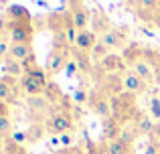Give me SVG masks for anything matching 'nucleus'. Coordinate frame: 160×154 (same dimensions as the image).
I'll return each mask as SVG.
<instances>
[{"label": "nucleus", "mask_w": 160, "mask_h": 154, "mask_svg": "<svg viewBox=\"0 0 160 154\" xmlns=\"http://www.w3.org/2000/svg\"><path fill=\"white\" fill-rule=\"evenodd\" d=\"M49 28L55 32V35H63L71 45H75V39H77L79 31L73 24V16H71V10H59L55 14L49 16Z\"/></svg>", "instance_id": "nucleus-1"}, {"label": "nucleus", "mask_w": 160, "mask_h": 154, "mask_svg": "<svg viewBox=\"0 0 160 154\" xmlns=\"http://www.w3.org/2000/svg\"><path fill=\"white\" fill-rule=\"evenodd\" d=\"M47 85H49L47 71H43L41 67L32 69V71L24 73V75L20 77V87L28 93V97H31V95H43L45 89H47Z\"/></svg>", "instance_id": "nucleus-2"}, {"label": "nucleus", "mask_w": 160, "mask_h": 154, "mask_svg": "<svg viewBox=\"0 0 160 154\" xmlns=\"http://www.w3.org/2000/svg\"><path fill=\"white\" fill-rule=\"evenodd\" d=\"M73 130V116L69 110H55L47 120V132L51 136H61Z\"/></svg>", "instance_id": "nucleus-3"}, {"label": "nucleus", "mask_w": 160, "mask_h": 154, "mask_svg": "<svg viewBox=\"0 0 160 154\" xmlns=\"http://www.w3.org/2000/svg\"><path fill=\"white\" fill-rule=\"evenodd\" d=\"M87 106H89V110L93 112L95 116H99V118L108 120L113 116V110H112V99L108 97L106 93H103L99 87H95V89L89 91V97H87Z\"/></svg>", "instance_id": "nucleus-4"}, {"label": "nucleus", "mask_w": 160, "mask_h": 154, "mask_svg": "<svg viewBox=\"0 0 160 154\" xmlns=\"http://www.w3.org/2000/svg\"><path fill=\"white\" fill-rule=\"evenodd\" d=\"M8 35H10L12 45H16V43H32V37H35L32 18L31 20H16V22H10V20H8Z\"/></svg>", "instance_id": "nucleus-5"}, {"label": "nucleus", "mask_w": 160, "mask_h": 154, "mask_svg": "<svg viewBox=\"0 0 160 154\" xmlns=\"http://www.w3.org/2000/svg\"><path fill=\"white\" fill-rule=\"evenodd\" d=\"M112 99V110H113V116L122 122V118H128L130 114L134 112L136 107V95L130 93V91H124V93L116 95V97H109Z\"/></svg>", "instance_id": "nucleus-6"}, {"label": "nucleus", "mask_w": 160, "mask_h": 154, "mask_svg": "<svg viewBox=\"0 0 160 154\" xmlns=\"http://www.w3.org/2000/svg\"><path fill=\"white\" fill-rule=\"evenodd\" d=\"M98 71H99V75H112V73L124 75V73L128 71V63L124 61V57H122V55L109 53L106 59H102L98 63Z\"/></svg>", "instance_id": "nucleus-7"}, {"label": "nucleus", "mask_w": 160, "mask_h": 154, "mask_svg": "<svg viewBox=\"0 0 160 154\" xmlns=\"http://www.w3.org/2000/svg\"><path fill=\"white\" fill-rule=\"evenodd\" d=\"M99 89L108 95V97H116V95L124 93V77L118 75V73H112V75H99Z\"/></svg>", "instance_id": "nucleus-8"}, {"label": "nucleus", "mask_w": 160, "mask_h": 154, "mask_svg": "<svg viewBox=\"0 0 160 154\" xmlns=\"http://www.w3.org/2000/svg\"><path fill=\"white\" fill-rule=\"evenodd\" d=\"M128 27H112L108 35L102 37V41L109 49H126L128 47Z\"/></svg>", "instance_id": "nucleus-9"}, {"label": "nucleus", "mask_w": 160, "mask_h": 154, "mask_svg": "<svg viewBox=\"0 0 160 154\" xmlns=\"http://www.w3.org/2000/svg\"><path fill=\"white\" fill-rule=\"evenodd\" d=\"M130 69H132L134 73H136L138 77L142 79V81L146 83V85H152L154 81H156V75H154V69H152V65L148 63V61H146V57L142 55V57H138L136 61H132V63H130Z\"/></svg>", "instance_id": "nucleus-10"}, {"label": "nucleus", "mask_w": 160, "mask_h": 154, "mask_svg": "<svg viewBox=\"0 0 160 154\" xmlns=\"http://www.w3.org/2000/svg\"><path fill=\"white\" fill-rule=\"evenodd\" d=\"M69 61H71L69 55L57 51V49H51V53H49V57H47L45 71H47L49 75H57V73L63 71V69H67V63H69Z\"/></svg>", "instance_id": "nucleus-11"}, {"label": "nucleus", "mask_w": 160, "mask_h": 154, "mask_svg": "<svg viewBox=\"0 0 160 154\" xmlns=\"http://www.w3.org/2000/svg\"><path fill=\"white\" fill-rule=\"evenodd\" d=\"M91 14L93 12L85 6V4H77V6H71V16H73V24L79 32L87 31L91 24Z\"/></svg>", "instance_id": "nucleus-12"}, {"label": "nucleus", "mask_w": 160, "mask_h": 154, "mask_svg": "<svg viewBox=\"0 0 160 154\" xmlns=\"http://www.w3.org/2000/svg\"><path fill=\"white\" fill-rule=\"evenodd\" d=\"M109 28H112V22H109V16L106 12L102 10V8H98V10H93V14H91V31L95 32V35H102L106 37L109 32Z\"/></svg>", "instance_id": "nucleus-13"}, {"label": "nucleus", "mask_w": 160, "mask_h": 154, "mask_svg": "<svg viewBox=\"0 0 160 154\" xmlns=\"http://www.w3.org/2000/svg\"><path fill=\"white\" fill-rule=\"evenodd\" d=\"M122 77H124V87H126V91H130V93H134V95L146 91V87H148L140 77L136 75V73L132 71V69H128V71H126Z\"/></svg>", "instance_id": "nucleus-14"}, {"label": "nucleus", "mask_w": 160, "mask_h": 154, "mask_svg": "<svg viewBox=\"0 0 160 154\" xmlns=\"http://www.w3.org/2000/svg\"><path fill=\"white\" fill-rule=\"evenodd\" d=\"M122 130H124V126H122V122L116 118V116L103 120V138H106V142L118 140V138H120V134H122Z\"/></svg>", "instance_id": "nucleus-15"}, {"label": "nucleus", "mask_w": 160, "mask_h": 154, "mask_svg": "<svg viewBox=\"0 0 160 154\" xmlns=\"http://www.w3.org/2000/svg\"><path fill=\"white\" fill-rule=\"evenodd\" d=\"M95 43H98V41H95V32L91 31V28H87V31H81V32L77 35L73 47L81 49V51L91 53V51H93V47H95Z\"/></svg>", "instance_id": "nucleus-16"}, {"label": "nucleus", "mask_w": 160, "mask_h": 154, "mask_svg": "<svg viewBox=\"0 0 160 154\" xmlns=\"http://www.w3.org/2000/svg\"><path fill=\"white\" fill-rule=\"evenodd\" d=\"M71 59L77 63L79 71H83V73H89L91 71V61H93V59H91V53L73 47V49H71Z\"/></svg>", "instance_id": "nucleus-17"}, {"label": "nucleus", "mask_w": 160, "mask_h": 154, "mask_svg": "<svg viewBox=\"0 0 160 154\" xmlns=\"http://www.w3.org/2000/svg\"><path fill=\"white\" fill-rule=\"evenodd\" d=\"M31 53H35V51H32V43H16V45L10 43V53H8V57L22 63Z\"/></svg>", "instance_id": "nucleus-18"}, {"label": "nucleus", "mask_w": 160, "mask_h": 154, "mask_svg": "<svg viewBox=\"0 0 160 154\" xmlns=\"http://www.w3.org/2000/svg\"><path fill=\"white\" fill-rule=\"evenodd\" d=\"M106 154H134V148L118 138L112 142H106Z\"/></svg>", "instance_id": "nucleus-19"}, {"label": "nucleus", "mask_w": 160, "mask_h": 154, "mask_svg": "<svg viewBox=\"0 0 160 154\" xmlns=\"http://www.w3.org/2000/svg\"><path fill=\"white\" fill-rule=\"evenodd\" d=\"M134 126H136V130H138L140 136H150L152 130H154V122L150 120V116H138Z\"/></svg>", "instance_id": "nucleus-20"}, {"label": "nucleus", "mask_w": 160, "mask_h": 154, "mask_svg": "<svg viewBox=\"0 0 160 154\" xmlns=\"http://www.w3.org/2000/svg\"><path fill=\"white\" fill-rule=\"evenodd\" d=\"M27 103H28V110L37 112V114H43V112L49 107V103H51V102H49L45 95H31Z\"/></svg>", "instance_id": "nucleus-21"}, {"label": "nucleus", "mask_w": 160, "mask_h": 154, "mask_svg": "<svg viewBox=\"0 0 160 154\" xmlns=\"http://www.w3.org/2000/svg\"><path fill=\"white\" fill-rule=\"evenodd\" d=\"M4 71H6V75H10V77H22L24 75V69H22V63L20 61H14V59H4Z\"/></svg>", "instance_id": "nucleus-22"}, {"label": "nucleus", "mask_w": 160, "mask_h": 154, "mask_svg": "<svg viewBox=\"0 0 160 154\" xmlns=\"http://www.w3.org/2000/svg\"><path fill=\"white\" fill-rule=\"evenodd\" d=\"M144 57L154 69V75H156V81H160V53L154 51V49H144Z\"/></svg>", "instance_id": "nucleus-23"}, {"label": "nucleus", "mask_w": 160, "mask_h": 154, "mask_svg": "<svg viewBox=\"0 0 160 154\" xmlns=\"http://www.w3.org/2000/svg\"><path fill=\"white\" fill-rule=\"evenodd\" d=\"M109 53H112V49H109L103 41H98V43H95V47H93V51H91V59H93L95 63H99L102 59H106Z\"/></svg>", "instance_id": "nucleus-24"}, {"label": "nucleus", "mask_w": 160, "mask_h": 154, "mask_svg": "<svg viewBox=\"0 0 160 154\" xmlns=\"http://www.w3.org/2000/svg\"><path fill=\"white\" fill-rule=\"evenodd\" d=\"M43 136H45V128L41 126V124H32V126L27 130V140H28V142H32V144L39 142Z\"/></svg>", "instance_id": "nucleus-25"}, {"label": "nucleus", "mask_w": 160, "mask_h": 154, "mask_svg": "<svg viewBox=\"0 0 160 154\" xmlns=\"http://www.w3.org/2000/svg\"><path fill=\"white\" fill-rule=\"evenodd\" d=\"M138 130H136V126H132V124H130V126H124V130H122V134H120V140H124L126 144H130V146H132L134 144V140L138 138Z\"/></svg>", "instance_id": "nucleus-26"}, {"label": "nucleus", "mask_w": 160, "mask_h": 154, "mask_svg": "<svg viewBox=\"0 0 160 154\" xmlns=\"http://www.w3.org/2000/svg\"><path fill=\"white\" fill-rule=\"evenodd\" d=\"M45 97L49 99V102H57V99H63V91H61V87L57 85V83H49L47 85V89H45Z\"/></svg>", "instance_id": "nucleus-27"}, {"label": "nucleus", "mask_w": 160, "mask_h": 154, "mask_svg": "<svg viewBox=\"0 0 160 154\" xmlns=\"http://www.w3.org/2000/svg\"><path fill=\"white\" fill-rule=\"evenodd\" d=\"M4 154H28L20 144H16L14 140H6V148H4Z\"/></svg>", "instance_id": "nucleus-28"}, {"label": "nucleus", "mask_w": 160, "mask_h": 154, "mask_svg": "<svg viewBox=\"0 0 160 154\" xmlns=\"http://www.w3.org/2000/svg\"><path fill=\"white\" fill-rule=\"evenodd\" d=\"M136 6L146 8V10H150V12H156L160 8V0H136Z\"/></svg>", "instance_id": "nucleus-29"}, {"label": "nucleus", "mask_w": 160, "mask_h": 154, "mask_svg": "<svg viewBox=\"0 0 160 154\" xmlns=\"http://www.w3.org/2000/svg\"><path fill=\"white\" fill-rule=\"evenodd\" d=\"M37 67H39V65H37V55L31 53V55L22 61V69H24V73H28V71H32V69H37Z\"/></svg>", "instance_id": "nucleus-30"}, {"label": "nucleus", "mask_w": 160, "mask_h": 154, "mask_svg": "<svg viewBox=\"0 0 160 154\" xmlns=\"http://www.w3.org/2000/svg\"><path fill=\"white\" fill-rule=\"evenodd\" d=\"M10 130H12V122H10V118H0V136L10 134Z\"/></svg>", "instance_id": "nucleus-31"}, {"label": "nucleus", "mask_w": 160, "mask_h": 154, "mask_svg": "<svg viewBox=\"0 0 160 154\" xmlns=\"http://www.w3.org/2000/svg\"><path fill=\"white\" fill-rule=\"evenodd\" d=\"M150 114H152L154 118L160 120V97H152V99H150Z\"/></svg>", "instance_id": "nucleus-32"}, {"label": "nucleus", "mask_w": 160, "mask_h": 154, "mask_svg": "<svg viewBox=\"0 0 160 154\" xmlns=\"http://www.w3.org/2000/svg\"><path fill=\"white\" fill-rule=\"evenodd\" d=\"M8 53H10V45H8L4 39H0V61L8 59Z\"/></svg>", "instance_id": "nucleus-33"}, {"label": "nucleus", "mask_w": 160, "mask_h": 154, "mask_svg": "<svg viewBox=\"0 0 160 154\" xmlns=\"http://www.w3.org/2000/svg\"><path fill=\"white\" fill-rule=\"evenodd\" d=\"M75 102L77 103H87V97H89V91H83V89H77L75 91Z\"/></svg>", "instance_id": "nucleus-34"}, {"label": "nucleus", "mask_w": 160, "mask_h": 154, "mask_svg": "<svg viewBox=\"0 0 160 154\" xmlns=\"http://www.w3.org/2000/svg\"><path fill=\"white\" fill-rule=\"evenodd\" d=\"M150 142H154V144L160 146V122L154 124V130H152V134H150Z\"/></svg>", "instance_id": "nucleus-35"}, {"label": "nucleus", "mask_w": 160, "mask_h": 154, "mask_svg": "<svg viewBox=\"0 0 160 154\" xmlns=\"http://www.w3.org/2000/svg\"><path fill=\"white\" fill-rule=\"evenodd\" d=\"M59 138H61V144H63V146L71 148V144H73V136H71V132H67V134H61Z\"/></svg>", "instance_id": "nucleus-36"}, {"label": "nucleus", "mask_w": 160, "mask_h": 154, "mask_svg": "<svg viewBox=\"0 0 160 154\" xmlns=\"http://www.w3.org/2000/svg\"><path fill=\"white\" fill-rule=\"evenodd\" d=\"M12 140H14L16 144L27 142V132H12Z\"/></svg>", "instance_id": "nucleus-37"}, {"label": "nucleus", "mask_w": 160, "mask_h": 154, "mask_svg": "<svg viewBox=\"0 0 160 154\" xmlns=\"http://www.w3.org/2000/svg\"><path fill=\"white\" fill-rule=\"evenodd\" d=\"M8 114H10V103L0 102V118H8Z\"/></svg>", "instance_id": "nucleus-38"}, {"label": "nucleus", "mask_w": 160, "mask_h": 154, "mask_svg": "<svg viewBox=\"0 0 160 154\" xmlns=\"http://www.w3.org/2000/svg\"><path fill=\"white\" fill-rule=\"evenodd\" d=\"M146 154H160V146L154 142H148L146 144Z\"/></svg>", "instance_id": "nucleus-39"}, {"label": "nucleus", "mask_w": 160, "mask_h": 154, "mask_svg": "<svg viewBox=\"0 0 160 154\" xmlns=\"http://www.w3.org/2000/svg\"><path fill=\"white\" fill-rule=\"evenodd\" d=\"M77 69H79V67H77V63H75V61H73V59H71V61H69V63H67V69H65V71H67V75H69V77H71V75H73V73H75V71H77Z\"/></svg>", "instance_id": "nucleus-40"}, {"label": "nucleus", "mask_w": 160, "mask_h": 154, "mask_svg": "<svg viewBox=\"0 0 160 154\" xmlns=\"http://www.w3.org/2000/svg\"><path fill=\"white\" fill-rule=\"evenodd\" d=\"M4 32H8V18H6V14L0 16V35H4Z\"/></svg>", "instance_id": "nucleus-41"}, {"label": "nucleus", "mask_w": 160, "mask_h": 154, "mask_svg": "<svg viewBox=\"0 0 160 154\" xmlns=\"http://www.w3.org/2000/svg\"><path fill=\"white\" fill-rule=\"evenodd\" d=\"M154 27H156L158 31H160V8H158L156 12H154Z\"/></svg>", "instance_id": "nucleus-42"}, {"label": "nucleus", "mask_w": 160, "mask_h": 154, "mask_svg": "<svg viewBox=\"0 0 160 154\" xmlns=\"http://www.w3.org/2000/svg\"><path fill=\"white\" fill-rule=\"evenodd\" d=\"M71 6H77V4H83V0H69Z\"/></svg>", "instance_id": "nucleus-43"}, {"label": "nucleus", "mask_w": 160, "mask_h": 154, "mask_svg": "<svg viewBox=\"0 0 160 154\" xmlns=\"http://www.w3.org/2000/svg\"><path fill=\"white\" fill-rule=\"evenodd\" d=\"M53 154H65V152H63V150H57V152H53Z\"/></svg>", "instance_id": "nucleus-44"}]
</instances>
